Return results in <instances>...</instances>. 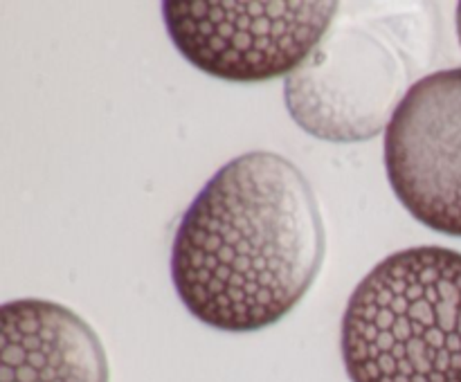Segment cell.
Masks as SVG:
<instances>
[{"instance_id":"5","label":"cell","mask_w":461,"mask_h":382,"mask_svg":"<svg viewBox=\"0 0 461 382\" xmlns=\"http://www.w3.org/2000/svg\"><path fill=\"white\" fill-rule=\"evenodd\" d=\"M383 153L401 205L426 227L461 238V67L412 84Z\"/></svg>"},{"instance_id":"6","label":"cell","mask_w":461,"mask_h":382,"mask_svg":"<svg viewBox=\"0 0 461 382\" xmlns=\"http://www.w3.org/2000/svg\"><path fill=\"white\" fill-rule=\"evenodd\" d=\"M3 382H108L102 340L75 310L50 299H12L0 308Z\"/></svg>"},{"instance_id":"4","label":"cell","mask_w":461,"mask_h":382,"mask_svg":"<svg viewBox=\"0 0 461 382\" xmlns=\"http://www.w3.org/2000/svg\"><path fill=\"white\" fill-rule=\"evenodd\" d=\"M410 84L405 54L360 25L329 30L286 76L284 99L302 130L327 142H360L387 129Z\"/></svg>"},{"instance_id":"7","label":"cell","mask_w":461,"mask_h":382,"mask_svg":"<svg viewBox=\"0 0 461 382\" xmlns=\"http://www.w3.org/2000/svg\"><path fill=\"white\" fill-rule=\"evenodd\" d=\"M457 36H459V43H461V3L457 7Z\"/></svg>"},{"instance_id":"3","label":"cell","mask_w":461,"mask_h":382,"mask_svg":"<svg viewBox=\"0 0 461 382\" xmlns=\"http://www.w3.org/2000/svg\"><path fill=\"white\" fill-rule=\"evenodd\" d=\"M338 3L167 0L162 21L176 49L230 84L291 76L331 30Z\"/></svg>"},{"instance_id":"1","label":"cell","mask_w":461,"mask_h":382,"mask_svg":"<svg viewBox=\"0 0 461 382\" xmlns=\"http://www.w3.org/2000/svg\"><path fill=\"white\" fill-rule=\"evenodd\" d=\"M327 250L320 202L288 157L252 151L221 166L180 218L171 281L207 326L252 333L286 317Z\"/></svg>"},{"instance_id":"2","label":"cell","mask_w":461,"mask_h":382,"mask_svg":"<svg viewBox=\"0 0 461 382\" xmlns=\"http://www.w3.org/2000/svg\"><path fill=\"white\" fill-rule=\"evenodd\" d=\"M351 382H461V252L417 245L374 265L340 324Z\"/></svg>"}]
</instances>
